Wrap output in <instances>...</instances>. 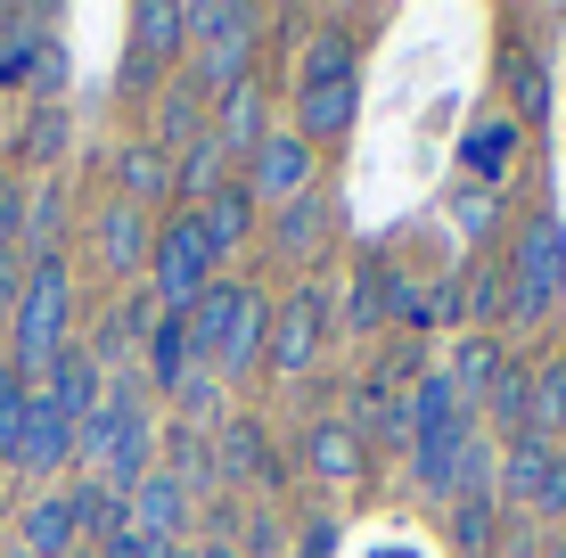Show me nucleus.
I'll return each mask as SVG.
<instances>
[{
  "label": "nucleus",
  "mask_w": 566,
  "mask_h": 558,
  "mask_svg": "<svg viewBox=\"0 0 566 558\" xmlns=\"http://www.w3.org/2000/svg\"><path fill=\"white\" fill-rule=\"evenodd\" d=\"M74 460H83V476L91 485H107V493H132L140 476L156 468V435H148V402L132 378H115L107 402L74 428Z\"/></svg>",
  "instance_id": "obj_1"
},
{
  "label": "nucleus",
  "mask_w": 566,
  "mask_h": 558,
  "mask_svg": "<svg viewBox=\"0 0 566 558\" xmlns=\"http://www.w3.org/2000/svg\"><path fill=\"white\" fill-rule=\"evenodd\" d=\"M9 320H17L9 370L25 378V387H42V370L74 345V272H66V255H33L25 263V296H17Z\"/></svg>",
  "instance_id": "obj_2"
},
{
  "label": "nucleus",
  "mask_w": 566,
  "mask_h": 558,
  "mask_svg": "<svg viewBox=\"0 0 566 558\" xmlns=\"http://www.w3.org/2000/svg\"><path fill=\"white\" fill-rule=\"evenodd\" d=\"M566 296V222L542 206L510 230V320H542Z\"/></svg>",
  "instance_id": "obj_3"
},
{
  "label": "nucleus",
  "mask_w": 566,
  "mask_h": 558,
  "mask_svg": "<svg viewBox=\"0 0 566 558\" xmlns=\"http://www.w3.org/2000/svg\"><path fill=\"white\" fill-rule=\"evenodd\" d=\"M213 280H222V263H213L198 214H172L165 230H156V255H148V304L156 313H189Z\"/></svg>",
  "instance_id": "obj_4"
},
{
  "label": "nucleus",
  "mask_w": 566,
  "mask_h": 558,
  "mask_svg": "<svg viewBox=\"0 0 566 558\" xmlns=\"http://www.w3.org/2000/svg\"><path fill=\"white\" fill-rule=\"evenodd\" d=\"M328 337V287H296L287 304H271V378H304L312 354Z\"/></svg>",
  "instance_id": "obj_5"
},
{
  "label": "nucleus",
  "mask_w": 566,
  "mask_h": 558,
  "mask_svg": "<svg viewBox=\"0 0 566 558\" xmlns=\"http://www.w3.org/2000/svg\"><path fill=\"white\" fill-rule=\"evenodd\" d=\"M321 189V157L296 140V131H271V140L247 157V198L255 206H296Z\"/></svg>",
  "instance_id": "obj_6"
},
{
  "label": "nucleus",
  "mask_w": 566,
  "mask_h": 558,
  "mask_svg": "<svg viewBox=\"0 0 566 558\" xmlns=\"http://www.w3.org/2000/svg\"><path fill=\"white\" fill-rule=\"evenodd\" d=\"M91 255H99V272H107V280H140V272H148V255H156V222L140 214V206L107 198V206H99V222H91Z\"/></svg>",
  "instance_id": "obj_7"
},
{
  "label": "nucleus",
  "mask_w": 566,
  "mask_h": 558,
  "mask_svg": "<svg viewBox=\"0 0 566 558\" xmlns=\"http://www.w3.org/2000/svg\"><path fill=\"white\" fill-rule=\"evenodd\" d=\"M510 370V345H501V329H468L452 345V361H443V387H452L460 419H476L484 402H493V378Z\"/></svg>",
  "instance_id": "obj_8"
},
{
  "label": "nucleus",
  "mask_w": 566,
  "mask_h": 558,
  "mask_svg": "<svg viewBox=\"0 0 566 558\" xmlns=\"http://www.w3.org/2000/svg\"><path fill=\"white\" fill-rule=\"evenodd\" d=\"M468 444H476V419H452V428H436V435H411V485L427 493V502H443V509L460 502Z\"/></svg>",
  "instance_id": "obj_9"
},
{
  "label": "nucleus",
  "mask_w": 566,
  "mask_h": 558,
  "mask_svg": "<svg viewBox=\"0 0 566 558\" xmlns=\"http://www.w3.org/2000/svg\"><path fill=\"white\" fill-rule=\"evenodd\" d=\"M354 115H361V83L345 74V83H312V91H296V140L321 157V148H337L345 131H354Z\"/></svg>",
  "instance_id": "obj_10"
},
{
  "label": "nucleus",
  "mask_w": 566,
  "mask_h": 558,
  "mask_svg": "<svg viewBox=\"0 0 566 558\" xmlns=\"http://www.w3.org/2000/svg\"><path fill=\"white\" fill-rule=\"evenodd\" d=\"M206 131H213V148H222L230 165H239V157H255V148L271 140V99H263V83L222 91V99L206 107Z\"/></svg>",
  "instance_id": "obj_11"
},
{
  "label": "nucleus",
  "mask_w": 566,
  "mask_h": 558,
  "mask_svg": "<svg viewBox=\"0 0 566 558\" xmlns=\"http://www.w3.org/2000/svg\"><path fill=\"white\" fill-rule=\"evenodd\" d=\"M263 354H271V296L263 287H239V313H230V337H222V354H213V378L239 387L247 370H263Z\"/></svg>",
  "instance_id": "obj_12"
},
{
  "label": "nucleus",
  "mask_w": 566,
  "mask_h": 558,
  "mask_svg": "<svg viewBox=\"0 0 566 558\" xmlns=\"http://www.w3.org/2000/svg\"><path fill=\"white\" fill-rule=\"evenodd\" d=\"M124 517L148 534V543H165V550H181V534H189V493H181V476H165V468H148L140 485L124 493Z\"/></svg>",
  "instance_id": "obj_13"
},
{
  "label": "nucleus",
  "mask_w": 566,
  "mask_h": 558,
  "mask_svg": "<svg viewBox=\"0 0 566 558\" xmlns=\"http://www.w3.org/2000/svg\"><path fill=\"white\" fill-rule=\"evenodd\" d=\"M17 468L25 476H57V468H74V419L57 411V402L33 387L25 402V435H17Z\"/></svg>",
  "instance_id": "obj_14"
},
{
  "label": "nucleus",
  "mask_w": 566,
  "mask_h": 558,
  "mask_svg": "<svg viewBox=\"0 0 566 558\" xmlns=\"http://www.w3.org/2000/svg\"><path fill=\"white\" fill-rule=\"evenodd\" d=\"M255 50H263V17H247L239 33H213V42L198 50V91H206V99H222V91L255 83Z\"/></svg>",
  "instance_id": "obj_15"
},
{
  "label": "nucleus",
  "mask_w": 566,
  "mask_h": 558,
  "mask_svg": "<svg viewBox=\"0 0 566 558\" xmlns=\"http://www.w3.org/2000/svg\"><path fill=\"white\" fill-rule=\"evenodd\" d=\"M115 198L140 206V214H156V206H181V198H172V157H165L156 140L115 148Z\"/></svg>",
  "instance_id": "obj_16"
},
{
  "label": "nucleus",
  "mask_w": 566,
  "mask_h": 558,
  "mask_svg": "<svg viewBox=\"0 0 566 558\" xmlns=\"http://www.w3.org/2000/svg\"><path fill=\"white\" fill-rule=\"evenodd\" d=\"M42 394H50L57 411L74 419V428H83V419H91V411L107 402V370H99V361L83 354V345H66V354H57L50 370H42Z\"/></svg>",
  "instance_id": "obj_17"
},
{
  "label": "nucleus",
  "mask_w": 566,
  "mask_h": 558,
  "mask_svg": "<svg viewBox=\"0 0 566 558\" xmlns=\"http://www.w3.org/2000/svg\"><path fill=\"white\" fill-rule=\"evenodd\" d=\"M17 550H25V558H74V550H83L66 493H33V502H25V517H17Z\"/></svg>",
  "instance_id": "obj_18"
},
{
  "label": "nucleus",
  "mask_w": 566,
  "mask_h": 558,
  "mask_svg": "<svg viewBox=\"0 0 566 558\" xmlns=\"http://www.w3.org/2000/svg\"><path fill=\"white\" fill-rule=\"evenodd\" d=\"M517 148H525V124H517V115H493V124H476L460 140V165H468V181H476V189H501V181H510V165H517Z\"/></svg>",
  "instance_id": "obj_19"
},
{
  "label": "nucleus",
  "mask_w": 566,
  "mask_h": 558,
  "mask_svg": "<svg viewBox=\"0 0 566 558\" xmlns=\"http://www.w3.org/2000/svg\"><path fill=\"white\" fill-rule=\"evenodd\" d=\"M304 468L328 476V485H354V476L369 468V444L345 428V419H312L304 428Z\"/></svg>",
  "instance_id": "obj_20"
},
{
  "label": "nucleus",
  "mask_w": 566,
  "mask_h": 558,
  "mask_svg": "<svg viewBox=\"0 0 566 558\" xmlns=\"http://www.w3.org/2000/svg\"><path fill=\"white\" fill-rule=\"evenodd\" d=\"M255 222H263V206L247 198V181H230L222 198H206L198 206V230H206V246H213V263H230L247 239H255Z\"/></svg>",
  "instance_id": "obj_21"
},
{
  "label": "nucleus",
  "mask_w": 566,
  "mask_h": 558,
  "mask_svg": "<svg viewBox=\"0 0 566 558\" xmlns=\"http://www.w3.org/2000/svg\"><path fill=\"white\" fill-rule=\"evenodd\" d=\"M551 444H534V435H517L510 452H501V476H493V502H501V517H525L534 509V493H542V476H551Z\"/></svg>",
  "instance_id": "obj_22"
},
{
  "label": "nucleus",
  "mask_w": 566,
  "mask_h": 558,
  "mask_svg": "<svg viewBox=\"0 0 566 558\" xmlns=\"http://www.w3.org/2000/svg\"><path fill=\"white\" fill-rule=\"evenodd\" d=\"M198 140H206V91L198 83L156 91V148H165V157H189Z\"/></svg>",
  "instance_id": "obj_23"
},
{
  "label": "nucleus",
  "mask_w": 566,
  "mask_h": 558,
  "mask_svg": "<svg viewBox=\"0 0 566 558\" xmlns=\"http://www.w3.org/2000/svg\"><path fill=\"white\" fill-rule=\"evenodd\" d=\"M189 378H198V354H189V329H181V313H156V320H148V387L181 394Z\"/></svg>",
  "instance_id": "obj_24"
},
{
  "label": "nucleus",
  "mask_w": 566,
  "mask_h": 558,
  "mask_svg": "<svg viewBox=\"0 0 566 558\" xmlns=\"http://www.w3.org/2000/svg\"><path fill=\"white\" fill-rule=\"evenodd\" d=\"M328 222H337V214H328V198H321V189H312V198L280 206V222H271V246H280L287 263H312V255H321V246H328Z\"/></svg>",
  "instance_id": "obj_25"
},
{
  "label": "nucleus",
  "mask_w": 566,
  "mask_h": 558,
  "mask_svg": "<svg viewBox=\"0 0 566 558\" xmlns=\"http://www.w3.org/2000/svg\"><path fill=\"white\" fill-rule=\"evenodd\" d=\"M525 435L558 452V435H566V354L534 361V394H525Z\"/></svg>",
  "instance_id": "obj_26"
},
{
  "label": "nucleus",
  "mask_w": 566,
  "mask_h": 558,
  "mask_svg": "<svg viewBox=\"0 0 566 558\" xmlns=\"http://www.w3.org/2000/svg\"><path fill=\"white\" fill-rule=\"evenodd\" d=\"M230 313H239V280H213L206 296L181 313V329H189V354H198V361H213V354H222V337H230Z\"/></svg>",
  "instance_id": "obj_27"
},
{
  "label": "nucleus",
  "mask_w": 566,
  "mask_h": 558,
  "mask_svg": "<svg viewBox=\"0 0 566 558\" xmlns=\"http://www.w3.org/2000/svg\"><path fill=\"white\" fill-rule=\"evenodd\" d=\"M460 313L476 320V329H493V320H510V255H484L476 272L460 280Z\"/></svg>",
  "instance_id": "obj_28"
},
{
  "label": "nucleus",
  "mask_w": 566,
  "mask_h": 558,
  "mask_svg": "<svg viewBox=\"0 0 566 558\" xmlns=\"http://www.w3.org/2000/svg\"><path fill=\"white\" fill-rule=\"evenodd\" d=\"M501 526H510V517H501L493 493H460V502H452V550L460 558H493Z\"/></svg>",
  "instance_id": "obj_29"
},
{
  "label": "nucleus",
  "mask_w": 566,
  "mask_h": 558,
  "mask_svg": "<svg viewBox=\"0 0 566 558\" xmlns=\"http://www.w3.org/2000/svg\"><path fill=\"white\" fill-rule=\"evenodd\" d=\"M132 42H140V57H172L189 42V0H140L132 9Z\"/></svg>",
  "instance_id": "obj_30"
},
{
  "label": "nucleus",
  "mask_w": 566,
  "mask_h": 558,
  "mask_svg": "<svg viewBox=\"0 0 566 558\" xmlns=\"http://www.w3.org/2000/svg\"><path fill=\"white\" fill-rule=\"evenodd\" d=\"M354 74V33L345 25H321L304 42V66H296V91H312V83H345Z\"/></svg>",
  "instance_id": "obj_31"
},
{
  "label": "nucleus",
  "mask_w": 566,
  "mask_h": 558,
  "mask_svg": "<svg viewBox=\"0 0 566 558\" xmlns=\"http://www.w3.org/2000/svg\"><path fill=\"white\" fill-rule=\"evenodd\" d=\"M222 468L230 476H255V485H280V460H271L255 419H230V428H222Z\"/></svg>",
  "instance_id": "obj_32"
},
{
  "label": "nucleus",
  "mask_w": 566,
  "mask_h": 558,
  "mask_svg": "<svg viewBox=\"0 0 566 558\" xmlns=\"http://www.w3.org/2000/svg\"><path fill=\"white\" fill-rule=\"evenodd\" d=\"M525 394H534V361H517V354H510V370L493 378V402H484V419H493L510 444L525 435Z\"/></svg>",
  "instance_id": "obj_33"
},
{
  "label": "nucleus",
  "mask_w": 566,
  "mask_h": 558,
  "mask_svg": "<svg viewBox=\"0 0 566 558\" xmlns=\"http://www.w3.org/2000/svg\"><path fill=\"white\" fill-rule=\"evenodd\" d=\"M452 419H460V402L443 387V370H419L411 378V435H436V428H452Z\"/></svg>",
  "instance_id": "obj_34"
},
{
  "label": "nucleus",
  "mask_w": 566,
  "mask_h": 558,
  "mask_svg": "<svg viewBox=\"0 0 566 558\" xmlns=\"http://www.w3.org/2000/svg\"><path fill=\"white\" fill-rule=\"evenodd\" d=\"M501 83L517 91V124H542V115H551V83H542V66H534L525 50L501 57Z\"/></svg>",
  "instance_id": "obj_35"
},
{
  "label": "nucleus",
  "mask_w": 566,
  "mask_h": 558,
  "mask_svg": "<svg viewBox=\"0 0 566 558\" xmlns=\"http://www.w3.org/2000/svg\"><path fill=\"white\" fill-rule=\"evenodd\" d=\"M378 320H395L386 313V263H361L354 296H345V329H378Z\"/></svg>",
  "instance_id": "obj_36"
},
{
  "label": "nucleus",
  "mask_w": 566,
  "mask_h": 558,
  "mask_svg": "<svg viewBox=\"0 0 566 558\" xmlns=\"http://www.w3.org/2000/svg\"><path fill=\"white\" fill-rule=\"evenodd\" d=\"M25 402H33V387L0 361V468H17V435H25Z\"/></svg>",
  "instance_id": "obj_37"
},
{
  "label": "nucleus",
  "mask_w": 566,
  "mask_h": 558,
  "mask_svg": "<svg viewBox=\"0 0 566 558\" xmlns=\"http://www.w3.org/2000/svg\"><path fill=\"white\" fill-rule=\"evenodd\" d=\"M452 222L468 230V239H493V230H501V198H493V189H476V181H468L460 198H452Z\"/></svg>",
  "instance_id": "obj_38"
},
{
  "label": "nucleus",
  "mask_w": 566,
  "mask_h": 558,
  "mask_svg": "<svg viewBox=\"0 0 566 558\" xmlns=\"http://www.w3.org/2000/svg\"><path fill=\"white\" fill-rule=\"evenodd\" d=\"M255 9H239V0H189V42H213V33H239Z\"/></svg>",
  "instance_id": "obj_39"
},
{
  "label": "nucleus",
  "mask_w": 566,
  "mask_h": 558,
  "mask_svg": "<svg viewBox=\"0 0 566 558\" xmlns=\"http://www.w3.org/2000/svg\"><path fill=\"white\" fill-rule=\"evenodd\" d=\"M525 517H534V526H558V517H566V452L551 460V476H542V493H534Z\"/></svg>",
  "instance_id": "obj_40"
},
{
  "label": "nucleus",
  "mask_w": 566,
  "mask_h": 558,
  "mask_svg": "<svg viewBox=\"0 0 566 558\" xmlns=\"http://www.w3.org/2000/svg\"><path fill=\"white\" fill-rule=\"evenodd\" d=\"M91 558H165V543H148L140 526H115V534H107V543L91 550Z\"/></svg>",
  "instance_id": "obj_41"
},
{
  "label": "nucleus",
  "mask_w": 566,
  "mask_h": 558,
  "mask_svg": "<svg viewBox=\"0 0 566 558\" xmlns=\"http://www.w3.org/2000/svg\"><path fill=\"white\" fill-rule=\"evenodd\" d=\"M17 296H25V272H17V246H0V313H17Z\"/></svg>",
  "instance_id": "obj_42"
},
{
  "label": "nucleus",
  "mask_w": 566,
  "mask_h": 558,
  "mask_svg": "<svg viewBox=\"0 0 566 558\" xmlns=\"http://www.w3.org/2000/svg\"><path fill=\"white\" fill-rule=\"evenodd\" d=\"M57 131H66V124H57V107L33 115V157H50V148H57Z\"/></svg>",
  "instance_id": "obj_43"
},
{
  "label": "nucleus",
  "mask_w": 566,
  "mask_h": 558,
  "mask_svg": "<svg viewBox=\"0 0 566 558\" xmlns=\"http://www.w3.org/2000/svg\"><path fill=\"white\" fill-rule=\"evenodd\" d=\"M328 550H337V526H312L304 543H296V558H328Z\"/></svg>",
  "instance_id": "obj_44"
},
{
  "label": "nucleus",
  "mask_w": 566,
  "mask_h": 558,
  "mask_svg": "<svg viewBox=\"0 0 566 558\" xmlns=\"http://www.w3.org/2000/svg\"><path fill=\"white\" fill-rule=\"evenodd\" d=\"M198 558H239V550H230V543H213V550H198Z\"/></svg>",
  "instance_id": "obj_45"
},
{
  "label": "nucleus",
  "mask_w": 566,
  "mask_h": 558,
  "mask_svg": "<svg viewBox=\"0 0 566 558\" xmlns=\"http://www.w3.org/2000/svg\"><path fill=\"white\" fill-rule=\"evenodd\" d=\"M542 558H566V534H558V543H551V550H542Z\"/></svg>",
  "instance_id": "obj_46"
},
{
  "label": "nucleus",
  "mask_w": 566,
  "mask_h": 558,
  "mask_svg": "<svg viewBox=\"0 0 566 558\" xmlns=\"http://www.w3.org/2000/svg\"><path fill=\"white\" fill-rule=\"evenodd\" d=\"M165 558H198V550H189V543H181V550H165Z\"/></svg>",
  "instance_id": "obj_47"
},
{
  "label": "nucleus",
  "mask_w": 566,
  "mask_h": 558,
  "mask_svg": "<svg viewBox=\"0 0 566 558\" xmlns=\"http://www.w3.org/2000/svg\"><path fill=\"white\" fill-rule=\"evenodd\" d=\"M0 558H25V550H0Z\"/></svg>",
  "instance_id": "obj_48"
},
{
  "label": "nucleus",
  "mask_w": 566,
  "mask_h": 558,
  "mask_svg": "<svg viewBox=\"0 0 566 558\" xmlns=\"http://www.w3.org/2000/svg\"><path fill=\"white\" fill-rule=\"evenodd\" d=\"M386 558H411V550H386Z\"/></svg>",
  "instance_id": "obj_49"
},
{
  "label": "nucleus",
  "mask_w": 566,
  "mask_h": 558,
  "mask_svg": "<svg viewBox=\"0 0 566 558\" xmlns=\"http://www.w3.org/2000/svg\"><path fill=\"white\" fill-rule=\"evenodd\" d=\"M74 558H91V550H74Z\"/></svg>",
  "instance_id": "obj_50"
},
{
  "label": "nucleus",
  "mask_w": 566,
  "mask_h": 558,
  "mask_svg": "<svg viewBox=\"0 0 566 558\" xmlns=\"http://www.w3.org/2000/svg\"><path fill=\"white\" fill-rule=\"evenodd\" d=\"M0 517H9V509H0Z\"/></svg>",
  "instance_id": "obj_51"
}]
</instances>
